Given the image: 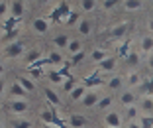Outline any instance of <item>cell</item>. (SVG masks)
Segmentation results:
<instances>
[{"label": "cell", "instance_id": "obj_1", "mask_svg": "<svg viewBox=\"0 0 153 128\" xmlns=\"http://www.w3.org/2000/svg\"><path fill=\"white\" fill-rule=\"evenodd\" d=\"M24 53H26V46L20 40L6 43L4 49H2V55H4L6 59H20V57H24Z\"/></svg>", "mask_w": 153, "mask_h": 128}, {"label": "cell", "instance_id": "obj_2", "mask_svg": "<svg viewBox=\"0 0 153 128\" xmlns=\"http://www.w3.org/2000/svg\"><path fill=\"white\" fill-rule=\"evenodd\" d=\"M118 63H120V59H118L116 55H108L106 59H102L98 65H96V73L102 75V77H106V75H114L118 69Z\"/></svg>", "mask_w": 153, "mask_h": 128}, {"label": "cell", "instance_id": "obj_3", "mask_svg": "<svg viewBox=\"0 0 153 128\" xmlns=\"http://www.w3.org/2000/svg\"><path fill=\"white\" fill-rule=\"evenodd\" d=\"M102 95H104V93H102V89H100V87H92V89H88V91L85 93L81 105L85 106V109H96L98 101L102 99Z\"/></svg>", "mask_w": 153, "mask_h": 128}, {"label": "cell", "instance_id": "obj_4", "mask_svg": "<svg viewBox=\"0 0 153 128\" xmlns=\"http://www.w3.org/2000/svg\"><path fill=\"white\" fill-rule=\"evenodd\" d=\"M8 112L14 115V116H26L27 112H30V103H27V99H10Z\"/></svg>", "mask_w": 153, "mask_h": 128}, {"label": "cell", "instance_id": "obj_5", "mask_svg": "<svg viewBox=\"0 0 153 128\" xmlns=\"http://www.w3.org/2000/svg\"><path fill=\"white\" fill-rule=\"evenodd\" d=\"M43 47L41 46H33L30 47V49H26V53H24V63L27 65V67H33V65L41 63L43 61Z\"/></svg>", "mask_w": 153, "mask_h": 128}, {"label": "cell", "instance_id": "obj_6", "mask_svg": "<svg viewBox=\"0 0 153 128\" xmlns=\"http://www.w3.org/2000/svg\"><path fill=\"white\" fill-rule=\"evenodd\" d=\"M102 122H104L106 128H120L122 122H124V118H122V112L110 109V110H106V112L102 115Z\"/></svg>", "mask_w": 153, "mask_h": 128}, {"label": "cell", "instance_id": "obj_7", "mask_svg": "<svg viewBox=\"0 0 153 128\" xmlns=\"http://www.w3.org/2000/svg\"><path fill=\"white\" fill-rule=\"evenodd\" d=\"M45 61L51 65L53 69H59V67H67V61H65V55L61 49H49L47 55H45Z\"/></svg>", "mask_w": 153, "mask_h": 128}, {"label": "cell", "instance_id": "obj_8", "mask_svg": "<svg viewBox=\"0 0 153 128\" xmlns=\"http://www.w3.org/2000/svg\"><path fill=\"white\" fill-rule=\"evenodd\" d=\"M118 103L120 106H130V105H135L137 103V91L135 89H130V87H124L120 93H118Z\"/></svg>", "mask_w": 153, "mask_h": 128}, {"label": "cell", "instance_id": "obj_9", "mask_svg": "<svg viewBox=\"0 0 153 128\" xmlns=\"http://www.w3.org/2000/svg\"><path fill=\"white\" fill-rule=\"evenodd\" d=\"M49 30H51L49 18L39 16V18H33L32 20V32L36 34V36H45V34H49Z\"/></svg>", "mask_w": 153, "mask_h": 128}, {"label": "cell", "instance_id": "obj_10", "mask_svg": "<svg viewBox=\"0 0 153 128\" xmlns=\"http://www.w3.org/2000/svg\"><path fill=\"white\" fill-rule=\"evenodd\" d=\"M137 106H140V116H153V97L151 95H141Z\"/></svg>", "mask_w": 153, "mask_h": 128}, {"label": "cell", "instance_id": "obj_11", "mask_svg": "<svg viewBox=\"0 0 153 128\" xmlns=\"http://www.w3.org/2000/svg\"><path fill=\"white\" fill-rule=\"evenodd\" d=\"M43 95H45V101L49 103L51 106H55V109H61L63 101H61V97H59V93L55 91L53 87H43Z\"/></svg>", "mask_w": 153, "mask_h": 128}, {"label": "cell", "instance_id": "obj_12", "mask_svg": "<svg viewBox=\"0 0 153 128\" xmlns=\"http://www.w3.org/2000/svg\"><path fill=\"white\" fill-rule=\"evenodd\" d=\"M92 32H94V24L90 22V18L79 20V24H76V34H81L82 37H88V36H92Z\"/></svg>", "mask_w": 153, "mask_h": 128}, {"label": "cell", "instance_id": "obj_13", "mask_svg": "<svg viewBox=\"0 0 153 128\" xmlns=\"http://www.w3.org/2000/svg\"><path fill=\"white\" fill-rule=\"evenodd\" d=\"M128 30H130V22H118L114 24L112 28H110V37L112 40H120V37H124L128 34Z\"/></svg>", "mask_w": 153, "mask_h": 128}, {"label": "cell", "instance_id": "obj_14", "mask_svg": "<svg viewBox=\"0 0 153 128\" xmlns=\"http://www.w3.org/2000/svg\"><path fill=\"white\" fill-rule=\"evenodd\" d=\"M65 51H67V55H71V57H75V55L82 53L85 51V43H82L79 37H71L67 43V47H65Z\"/></svg>", "mask_w": 153, "mask_h": 128}, {"label": "cell", "instance_id": "obj_15", "mask_svg": "<svg viewBox=\"0 0 153 128\" xmlns=\"http://www.w3.org/2000/svg\"><path fill=\"white\" fill-rule=\"evenodd\" d=\"M73 10H71V4H69L67 0H59V4L55 6V10L51 12V16L53 18H57V20H63L65 16H69Z\"/></svg>", "mask_w": 153, "mask_h": 128}, {"label": "cell", "instance_id": "obj_16", "mask_svg": "<svg viewBox=\"0 0 153 128\" xmlns=\"http://www.w3.org/2000/svg\"><path fill=\"white\" fill-rule=\"evenodd\" d=\"M86 91H88V87H86L85 83H76L75 87L69 91V99H71V103H81Z\"/></svg>", "mask_w": 153, "mask_h": 128}, {"label": "cell", "instance_id": "obj_17", "mask_svg": "<svg viewBox=\"0 0 153 128\" xmlns=\"http://www.w3.org/2000/svg\"><path fill=\"white\" fill-rule=\"evenodd\" d=\"M106 87L112 93H120L122 89L126 87V81H124V75H110V79L106 81Z\"/></svg>", "mask_w": 153, "mask_h": 128}, {"label": "cell", "instance_id": "obj_18", "mask_svg": "<svg viewBox=\"0 0 153 128\" xmlns=\"http://www.w3.org/2000/svg\"><path fill=\"white\" fill-rule=\"evenodd\" d=\"M16 81L22 85V89L27 93V95H32V93H36V91H37V85H36V81H33V77H27V75H20Z\"/></svg>", "mask_w": 153, "mask_h": 128}, {"label": "cell", "instance_id": "obj_19", "mask_svg": "<svg viewBox=\"0 0 153 128\" xmlns=\"http://www.w3.org/2000/svg\"><path fill=\"white\" fill-rule=\"evenodd\" d=\"M26 14V6H24V0H12L10 2V16L14 20H20Z\"/></svg>", "mask_w": 153, "mask_h": 128}, {"label": "cell", "instance_id": "obj_20", "mask_svg": "<svg viewBox=\"0 0 153 128\" xmlns=\"http://www.w3.org/2000/svg\"><path fill=\"white\" fill-rule=\"evenodd\" d=\"M67 126L69 128H88V118L82 115H71L67 118Z\"/></svg>", "mask_w": 153, "mask_h": 128}, {"label": "cell", "instance_id": "obj_21", "mask_svg": "<svg viewBox=\"0 0 153 128\" xmlns=\"http://www.w3.org/2000/svg\"><path fill=\"white\" fill-rule=\"evenodd\" d=\"M124 81H126V87L130 89H135V87H140V83H141V75L135 71V69H130L126 75H124Z\"/></svg>", "mask_w": 153, "mask_h": 128}, {"label": "cell", "instance_id": "obj_22", "mask_svg": "<svg viewBox=\"0 0 153 128\" xmlns=\"http://www.w3.org/2000/svg\"><path fill=\"white\" fill-rule=\"evenodd\" d=\"M122 118H124V122H131V120L140 118V106H137V103H135V105L126 106L124 112H122Z\"/></svg>", "mask_w": 153, "mask_h": 128}, {"label": "cell", "instance_id": "obj_23", "mask_svg": "<svg viewBox=\"0 0 153 128\" xmlns=\"http://www.w3.org/2000/svg\"><path fill=\"white\" fill-rule=\"evenodd\" d=\"M8 95H10V99H26L27 93L22 89V85L18 81H12L10 87H8Z\"/></svg>", "mask_w": 153, "mask_h": 128}, {"label": "cell", "instance_id": "obj_24", "mask_svg": "<svg viewBox=\"0 0 153 128\" xmlns=\"http://www.w3.org/2000/svg\"><path fill=\"white\" fill-rule=\"evenodd\" d=\"M41 116V124H55L57 122V116H55V110L51 109V106H43L39 112Z\"/></svg>", "mask_w": 153, "mask_h": 128}, {"label": "cell", "instance_id": "obj_25", "mask_svg": "<svg viewBox=\"0 0 153 128\" xmlns=\"http://www.w3.org/2000/svg\"><path fill=\"white\" fill-rule=\"evenodd\" d=\"M108 55H110V53H108L106 49H102V47H94V49H90V53H88V59L92 61V63H96V65H98L100 61H102V59H106Z\"/></svg>", "mask_w": 153, "mask_h": 128}, {"label": "cell", "instance_id": "obj_26", "mask_svg": "<svg viewBox=\"0 0 153 128\" xmlns=\"http://www.w3.org/2000/svg\"><path fill=\"white\" fill-rule=\"evenodd\" d=\"M69 40H71V37H69L67 34H55V36H53V40H51V43H53V47H55V49L65 51V47H67Z\"/></svg>", "mask_w": 153, "mask_h": 128}, {"label": "cell", "instance_id": "obj_27", "mask_svg": "<svg viewBox=\"0 0 153 128\" xmlns=\"http://www.w3.org/2000/svg\"><path fill=\"white\" fill-rule=\"evenodd\" d=\"M112 106H114V97L112 95H102V99H100L98 105H96V110L106 112V110H110Z\"/></svg>", "mask_w": 153, "mask_h": 128}, {"label": "cell", "instance_id": "obj_28", "mask_svg": "<svg viewBox=\"0 0 153 128\" xmlns=\"http://www.w3.org/2000/svg\"><path fill=\"white\" fill-rule=\"evenodd\" d=\"M140 51L141 53H151L153 51V36H141L140 40Z\"/></svg>", "mask_w": 153, "mask_h": 128}, {"label": "cell", "instance_id": "obj_29", "mask_svg": "<svg viewBox=\"0 0 153 128\" xmlns=\"http://www.w3.org/2000/svg\"><path fill=\"white\" fill-rule=\"evenodd\" d=\"M124 2V10L126 12H137L143 8V0H122Z\"/></svg>", "mask_w": 153, "mask_h": 128}, {"label": "cell", "instance_id": "obj_30", "mask_svg": "<svg viewBox=\"0 0 153 128\" xmlns=\"http://www.w3.org/2000/svg\"><path fill=\"white\" fill-rule=\"evenodd\" d=\"M47 79L51 81V85H63L67 77H65L59 69H53V71H49V73H47Z\"/></svg>", "mask_w": 153, "mask_h": 128}, {"label": "cell", "instance_id": "obj_31", "mask_svg": "<svg viewBox=\"0 0 153 128\" xmlns=\"http://www.w3.org/2000/svg\"><path fill=\"white\" fill-rule=\"evenodd\" d=\"M79 6H81L82 12L90 14V12H94V10L98 8V0H79Z\"/></svg>", "mask_w": 153, "mask_h": 128}, {"label": "cell", "instance_id": "obj_32", "mask_svg": "<svg viewBox=\"0 0 153 128\" xmlns=\"http://www.w3.org/2000/svg\"><path fill=\"white\" fill-rule=\"evenodd\" d=\"M12 128H33V124L26 118V116H16L12 120Z\"/></svg>", "mask_w": 153, "mask_h": 128}, {"label": "cell", "instance_id": "obj_33", "mask_svg": "<svg viewBox=\"0 0 153 128\" xmlns=\"http://www.w3.org/2000/svg\"><path fill=\"white\" fill-rule=\"evenodd\" d=\"M140 59H141V57H140V53H137V51H135V49H131V51H130V53H128V55H126V63H128V65H130V67H131V69H134V67H135V65L140 63Z\"/></svg>", "mask_w": 153, "mask_h": 128}, {"label": "cell", "instance_id": "obj_34", "mask_svg": "<svg viewBox=\"0 0 153 128\" xmlns=\"http://www.w3.org/2000/svg\"><path fill=\"white\" fill-rule=\"evenodd\" d=\"M79 20H81V18H79V16H76L75 12H71L69 16H65V18L61 20V22H63L65 26H76V24H79Z\"/></svg>", "mask_w": 153, "mask_h": 128}, {"label": "cell", "instance_id": "obj_35", "mask_svg": "<svg viewBox=\"0 0 153 128\" xmlns=\"http://www.w3.org/2000/svg\"><path fill=\"white\" fill-rule=\"evenodd\" d=\"M120 2H122V0H104V2H102V10H106V12H108V10L116 8Z\"/></svg>", "mask_w": 153, "mask_h": 128}, {"label": "cell", "instance_id": "obj_36", "mask_svg": "<svg viewBox=\"0 0 153 128\" xmlns=\"http://www.w3.org/2000/svg\"><path fill=\"white\" fill-rule=\"evenodd\" d=\"M8 12H10V4L6 0H0V18H4Z\"/></svg>", "mask_w": 153, "mask_h": 128}, {"label": "cell", "instance_id": "obj_37", "mask_svg": "<svg viewBox=\"0 0 153 128\" xmlns=\"http://www.w3.org/2000/svg\"><path fill=\"white\" fill-rule=\"evenodd\" d=\"M75 85H76V83H75V79H71V77H67V79H65V83H63V85H61V87H63L65 89V91H71V89L73 87H75Z\"/></svg>", "mask_w": 153, "mask_h": 128}, {"label": "cell", "instance_id": "obj_38", "mask_svg": "<svg viewBox=\"0 0 153 128\" xmlns=\"http://www.w3.org/2000/svg\"><path fill=\"white\" fill-rule=\"evenodd\" d=\"M126 128H141L140 118H137V120H131V122H126Z\"/></svg>", "mask_w": 153, "mask_h": 128}, {"label": "cell", "instance_id": "obj_39", "mask_svg": "<svg viewBox=\"0 0 153 128\" xmlns=\"http://www.w3.org/2000/svg\"><path fill=\"white\" fill-rule=\"evenodd\" d=\"M145 63H147L149 69H153V51H151V53H147V57H145Z\"/></svg>", "mask_w": 153, "mask_h": 128}, {"label": "cell", "instance_id": "obj_40", "mask_svg": "<svg viewBox=\"0 0 153 128\" xmlns=\"http://www.w3.org/2000/svg\"><path fill=\"white\" fill-rule=\"evenodd\" d=\"M4 91H6V81H4V79H0V99H2Z\"/></svg>", "mask_w": 153, "mask_h": 128}, {"label": "cell", "instance_id": "obj_41", "mask_svg": "<svg viewBox=\"0 0 153 128\" xmlns=\"http://www.w3.org/2000/svg\"><path fill=\"white\" fill-rule=\"evenodd\" d=\"M4 75H6V67H4V63L0 61V79H4Z\"/></svg>", "mask_w": 153, "mask_h": 128}, {"label": "cell", "instance_id": "obj_42", "mask_svg": "<svg viewBox=\"0 0 153 128\" xmlns=\"http://www.w3.org/2000/svg\"><path fill=\"white\" fill-rule=\"evenodd\" d=\"M147 28H149V32L153 34V18H149V22H147Z\"/></svg>", "mask_w": 153, "mask_h": 128}, {"label": "cell", "instance_id": "obj_43", "mask_svg": "<svg viewBox=\"0 0 153 128\" xmlns=\"http://www.w3.org/2000/svg\"><path fill=\"white\" fill-rule=\"evenodd\" d=\"M37 2H39V4H43V6H47V4H51L53 0H37Z\"/></svg>", "mask_w": 153, "mask_h": 128}, {"label": "cell", "instance_id": "obj_44", "mask_svg": "<svg viewBox=\"0 0 153 128\" xmlns=\"http://www.w3.org/2000/svg\"><path fill=\"white\" fill-rule=\"evenodd\" d=\"M41 128H57V124H41Z\"/></svg>", "mask_w": 153, "mask_h": 128}, {"label": "cell", "instance_id": "obj_45", "mask_svg": "<svg viewBox=\"0 0 153 128\" xmlns=\"http://www.w3.org/2000/svg\"><path fill=\"white\" fill-rule=\"evenodd\" d=\"M0 128H4V122H2V116H0Z\"/></svg>", "mask_w": 153, "mask_h": 128}, {"label": "cell", "instance_id": "obj_46", "mask_svg": "<svg viewBox=\"0 0 153 128\" xmlns=\"http://www.w3.org/2000/svg\"><path fill=\"white\" fill-rule=\"evenodd\" d=\"M24 2H33V0H24Z\"/></svg>", "mask_w": 153, "mask_h": 128}, {"label": "cell", "instance_id": "obj_47", "mask_svg": "<svg viewBox=\"0 0 153 128\" xmlns=\"http://www.w3.org/2000/svg\"><path fill=\"white\" fill-rule=\"evenodd\" d=\"M65 128H69V126H65Z\"/></svg>", "mask_w": 153, "mask_h": 128}, {"label": "cell", "instance_id": "obj_48", "mask_svg": "<svg viewBox=\"0 0 153 128\" xmlns=\"http://www.w3.org/2000/svg\"><path fill=\"white\" fill-rule=\"evenodd\" d=\"M151 2H153V0H151Z\"/></svg>", "mask_w": 153, "mask_h": 128}]
</instances>
